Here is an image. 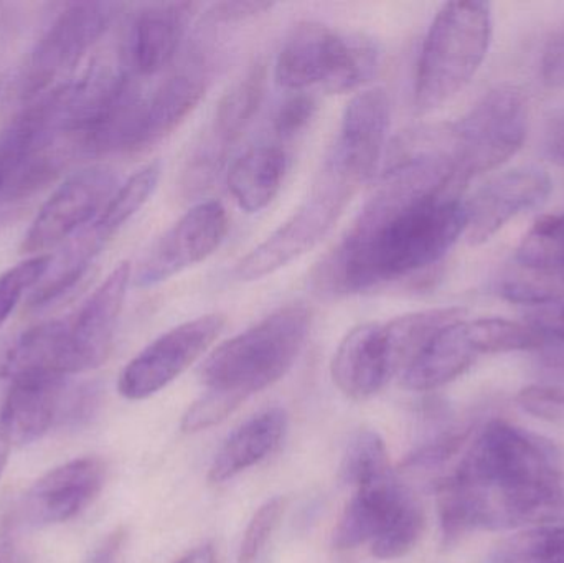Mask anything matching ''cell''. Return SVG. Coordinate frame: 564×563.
Instances as JSON below:
<instances>
[{
  "label": "cell",
  "mask_w": 564,
  "mask_h": 563,
  "mask_svg": "<svg viewBox=\"0 0 564 563\" xmlns=\"http://www.w3.org/2000/svg\"><path fill=\"white\" fill-rule=\"evenodd\" d=\"M436 495L446 549L477 531L564 524L562 453L535 433L490 420Z\"/></svg>",
  "instance_id": "obj_2"
},
{
  "label": "cell",
  "mask_w": 564,
  "mask_h": 563,
  "mask_svg": "<svg viewBox=\"0 0 564 563\" xmlns=\"http://www.w3.org/2000/svg\"><path fill=\"white\" fill-rule=\"evenodd\" d=\"M115 3H69L48 26L23 68L22 96L29 101L48 91L55 79L75 68L111 25Z\"/></svg>",
  "instance_id": "obj_8"
},
{
  "label": "cell",
  "mask_w": 564,
  "mask_h": 563,
  "mask_svg": "<svg viewBox=\"0 0 564 563\" xmlns=\"http://www.w3.org/2000/svg\"><path fill=\"white\" fill-rule=\"evenodd\" d=\"M426 515L420 499L411 492L380 535L371 542V554L378 561H397L410 554L423 538Z\"/></svg>",
  "instance_id": "obj_31"
},
{
  "label": "cell",
  "mask_w": 564,
  "mask_h": 563,
  "mask_svg": "<svg viewBox=\"0 0 564 563\" xmlns=\"http://www.w3.org/2000/svg\"><path fill=\"white\" fill-rule=\"evenodd\" d=\"M285 430L288 415L284 410L270 409L258 413L225 440L212 462L208 479L220 485L253 468L281 445Z\"/></svg>",
  "instance_id": "obj_22"
},
{
  "label": "cell",
  "mask_w": 564,
  "mask_h": 563,
  "mask_svg": "<svg viewBox=\"0 0 564 563\" xmlns=\"http://www.w3.org/2000/svg\"><path fill=\"white\" fill-rule=\"evenodd\" d=\"M101 402L102 390L98 383H82L73 389L68 387L63 397L62 407H59L56 425L72 430L88 425L98 415Z\"/></svg>",
  "instance_id": "obj_38"
},
{
  "label": "cell",
  "mask_w": 564,
  "mask_h": 563,
  "mask_svg": "<svg viewBox=\"0 0 564 563\" xmlns=\"http://www.w3.org/2000/svg\"><path fill=\"white\" fill-rule=\"evenodd\" d=\"M106 238L88 225V228L73 238L72 245L59 255L58 263L50 264L48 271L43 277L42 286L32 294L30 304L33 307L45 306L50 301L62 296L66 291L72 290L83 274L88 271L95 261L96 255L105 247Z\"/></svg>",
  "instance_id": "obj_26"
},
{
  "label": "cell",
  "mask_w": 564,
  "mask_h": 563,
  "mask_svg": "<svg viewBox=\"0 0 564 563\" xmlns=\"http://www.w3.org/2000/svg\"><path fill=\"white\" fill-rule=\"evenodd\" d=\"M358 188L322 164L304 202L267 240L238 261L235 278L243 283L263 280L314 250L334 230Z\"/></svg>",
  "instance_id": "obj_6"
},
{
  "label": "cell",
  "mask_w": 564,
  "mask_h": 563,
  "mask_svg": "<svg viewBox=\"0 0 564 563\" xmlns=\"http://www.w3.org/2000/svg\"><path fill=\"white\" fill-rule=\"evenodd\" d=\"M106 463L93 456L73 459L43 475L25 498L26 521L36 528L63 524L95 502L106 485Z\"/></svg>",
  "instance_id": "obj_16"
},
{
  "label": "cell",
  "mask_w": 564,
  "mask_h": 563,
  "mask_svg": "<svg viewBox=\"0 0 564 563\" xmlns=\"http://www.w3.org/2000/svg\"><path fill=\"white\" fill-rule=\"evenodd\" d=\"M0 86H2V82H0Z\"/></svg>",
  "instance_id": "obj_48"
},
{
  "label": "cell",
  "mask_w": 564,
  "mask_h": 563,
  "mask_svg": "<svg viewBox=\"0 0 564 563\" xmlns=\"http://www.w3.org/2000/svg\"><path fill=\"white\" fill-rule=\"evenodd\" d=\"M195 7L191 2L152 3L139 12L129 42V65L135 75H158L171 65Z\"/></svg>",
  "instance_id": "obj_19"
},
{
  "label": "cell",
  "mask_w": 564,
  "mask_h": 563,
  "mask_svg": "<svg viewBox=\"0 0 564 563\" xmlns=\"http://www.w3.org/2000/svg\"><path fill=\"white\" fill-rule=\"evenodd\" d=\"M332 380L351 400L377 396L394 376L384 323L358 324L340 340L330 364Z\"/></svg>",
  "instance_id": "obj_17"
},
{
  "label": "cell",
  "mask_w": 564,
  "mask_h": 563,
  "mask_svg": "<svg viewBox=\"0 0 564 563\" xmlns=\"http://www.w3.org/2000/svg\"><path fill=\"white\" fill-rule=\"evenodd\" d=\"M543 151L550 161L564 167V112L553 116L543 134Z\"/></svg>",
  "instance_id": "obj_44"
},
{
  "label": "cell",
  "mask_w": 564,
  "mask_h": 563,
  "mask_svg": "<svg viewBox=\"0 0 564 563\" xmlns=\"http://www.w3.org/2000/svg\"><path fill=\"white\" fill-rule=\"evenodd\" d=\"M564 261V212L539 218L527 231L516 255V264H540Z\"/></svg>",
  "instance_id": "obj_33"
},
{
  "label": "cell",
  "mask_w": 564,
  "mask_h": 563,
  "mask_svg": "<svg viewBox=\"0 0 564 563\" xmlns=\"http://www.w3.org/2000/svg\"><path fill=\"white\" fill-rule=\"evenodd\" d=\"M36 149V134L25 116L17 115L0 131V194H6Z\"/></svg>",
  "instance_id": "obj_34"
},
{
  "label": "cell",
  "mask_w": 564,
  "mask_h": 563,
  "mask_svg": "<svg viewBox=\"0 0 564 563\" xmlns=\"http://www.w3.org/2000/svg\"><path fill=\"white\" fill-rule=\"evenodd\" d=\"M487 563H564V524L523 529L499 542Z\"/></svg>",
  "instance_id": "obj_29"
},
{
  "label": "cell",
  "mask_w": 564,
  "mask_h": 563,
  "mask_svg": "<svg viewBox=\"0 0 564 563\" xmlns=\"http://www.w3.org/2000/svg\"><path fill=\"white\" fill-rule=\"evenodd\" d=\"M500 290L506 300L517 304L540 307L564 303V261L540 267L516 264Z\"/></svg>",
  "instance_id": "obj_27"
},
{
  "label": "cell",
  "mask_w": 564,
  "mask_h": 563,
  "mask_svg": "<svg viewBox=\"0 0 564 563\" xmlns=\"http://www.w3.org/2000/svg\"><path fill=\"white\" fill-rule=\"evenodd\" d=\"M543 75L550 85H564V33L550 42L543 58Z\"/></svg>",
  "instance_id": "obj_45"
},
{
  "label": "cell",
  "mask_w": 564,
  "mask_h": 563,
  "mask_svg": "<svg viewBox=\"0 0 564 563\" xmlns=\"http://www.w3.org/2000/svg\"><path fill=\"white\" fill-rule=\"evenodd\" d=\"M479 357L470 321L459 320L430 340L401 379L413 392H431L459 379Z\"/></svg>",
  "instance_id": "obj_21"
},
{
  "label": "cell",
  "mask_w": 564,
  "mask_h": 563,
  "mask_svg": "<svg viewBox=\"0 0 564 563\" xmlns=\"http://www.w3.org/2000/svg\"><path fill=\"white\" fill-rule=\"evenodd\" d=\"M312 313L289 304L218 346L202 366L208 390L247 400L282 379L294 366L311 333Z\"/></svg>",
  "instance_id": "obj_3"
},
{
  "label": "cell",
  "mask_w": 564,
  "mask_h": 563,
  "mask_svg": "<svg viewBox=\"0 0 564 563\" xmlns=\"http://www.w3.org/2000/svg\"><path fill=\"white\" fill-rule=\"evenodd\" d=\"M377 66V48L360 36H345L324 23L299 22L285 36L274 79L281 88L305 93L311 88L341 95L364 85Z\"/></svg>",
  "instance_id": "obj_5"
},
{
  "label": "cell",
  "mask_w": 564,
  "mask_h": 563,
  "mask_svg": "<svg viewBox=\"0 0 564 563\" xmlns=\"http://www.w3.org/2000/svg\"><path fill=\"white\" fill-rule=\"evenodd\" d=\"M533 354L540 372L555 382L553 386H564V337L542 334V344Z\"/></svg>",
  "instance_id": "obj_41"
},
{
  "label": "cell",
  "mask_w": 564,
  "mask_h": 563,
  "mask_svg": "<svg viewBox=\"0 0 564 563\" xmlns=\"http://www.w3.org/2000/svg\"><path fill=\"white\" fill-rule=\"evenodd\" d=\"M466 227L454 145L441 132L416 129L398 142L380 184L317 264L312 284L341 297L414 277L440 263Z\"/></svg>",
  "instance_id": "obj_1"
},
{
  "label": "cell",
  "mask_w": 564,
  "mask_h": 563,
  "mask_svg": "<svg viewBox=\"0 0 564 563\" xmlns=\"http://www.w3.org/2000/svg\"><path fill=\"white\" fill-rule=\"evenodd\" d=\"M525 323L546 336L564 337V303L536 307L527 314Z\"/></svg>",
  "instance_id": "obj_43"
},
{
  "label": "cell",
  "mask_w": 564,
  "mask_h": 563,
  "mask_svg": "<svg viewBox=\"0 0 564 563\" xmlns=\"http://www.w3.org/2000/svg\"><path fill=\"white\" fill-rule=\"evenodd\" d=\"M517 405L543 422L564 425V389L553 383H536L520 390Z\"/></svg>",
  "instance_id": "obj_39"
},
{
  "label": "cell",
  "mask_w": 564,
  "mask_h": 563,
  "mask_svg": "<svg viewBox=\"0 0 564 563\" xmlns=\"http://www.w3.org/2000/svg\"><path fill=\"white\" fill-rule=\"evenodd\" d=\"M225 324V314L210 313L162 334L124 367L119 376V393L138 402L161 392L214 346Z\"/></svg>",
  "instance_id": "obj_9"
},
{
  "label": "cell",
  "mask_w": 564,
  "mask_h": 563,
  "mask_svg": "<svg viewBox=\"0 0 564 563\" xmlns=\"http://www.w3.org/2000/svg\"><path fill=\"white\" fill-rule=\"evenodd\" d=\"M52 260V255L26 258L22 263L0 274V326L15 310L25 291L43 280Z\"/></svg>",
  "instance_id": "obj_35"
},
{
  "label": "cell",
  "mask_w": 564,
  "mask_h": 563,
  "mask_svg": "<svg viewBox=\"0 0 564 563\" xmlns=\"http://www.w3.org/2000/svg\"><path fill=\"white\" fill-rule=\"evenodd\" d=\"M459 152V185L496 171L522 149L529 132V101L516 85L490 89L454 122Z\"/></svg>",
  "instance_id": "obj_7"
},
{
  "label": "cell",
  "mask_w": 564,
  "mask_h": 563,
  "mask_svg": "<svg viewBox=\"0 0 564 563\" xmlns=\"http://www.w3.org/2000/svg\"><path fill=\"white\" fill-rule=\"evenodd\" d=\"M288 155L280 145H257L231 164L228 191L247 214L264 210L280 194Z\"/></svg>",
  "instance_id": "obj_25"
},
{
  "label": "cell",
  "mask_w": 564,
  "mask_h": 563,
  "mask_svg": "<svg viewBox=\"0 0 564 563\" xmlns=\"http://www.w3.org/2000/svg\"><path fill=\"white\" fill-rule=\"evenodd\" d=\"M230 220L217 201L200 202L154 241L135 271V286L152 288L210 258L227 237Z\"/></svg>",
  "instance_id": "obj_11"
},
{
  "label": "cell",
  "mask_w": 564,
  "mask_h": 563,
  "mask_svg": "<svg viewBox=\"0 0 564 563\" xmlns=\"http://www.w3.org/2000/svg\"><path fill=\"white\" fill-rule=\"evenodd\" d=\"M390 473L388 450L383 439L373 430H360L355 433L341 458V483L357 489Z\"/></svg>",
  "instance_id": "obj_30"
},
{
  "label": "cell",
  "mask_w": 564,
  "mask_h": 563,
  "mask_svg": "<svg viewBox=\"0 0 564 563\" xmlns=\"http://www.w3.org/2000/svg\"><path fill=\"white\" fill-rule=\"evenodd\" d=\"M240 397L218 390H207L182 416V430L185 433H197L212 429L230 416L243 403Z\"/></svg>",
  "instance_id": "obj_37"
},
{
  "label": "cell",
  "mask_w": 564,
  "mask_h": 563,
  "mask_svg": "<svg viewBox=\"0 0 564 563\" xmlns=\"http://www.w3.org/2000/svg\"><path fill=\"white\" fill-rule=\"evenodd\" d=\"M207 88V75L194 69L171 76L148 95L139 151L171 136L197 109Z\"/></svg>",
  "instance_id": "obj_23"
},
{
  "label": "cell",
  "mask_w": 564,
  "mask_h": 563,
  "mask_svg": "<svg viewBox=\"0 0 564 563\" xmlns=\"http://www.w3.org/2000/svg\"><path fill=\"white\" fill-rule=\"evenodd\" d=\"M2 373L9 380L72 376L68 321H48L23 333L7 354Z\"/></svg>",
  "instance_id": "obj_24"
},
{
  "label": "cell",
  "mask_w": 564,
  "mask_h": 563,
  "mask_svg": "<svg viewBox=\"0 0 564 563\" xmlns=\"http://www.w3.org/2000/svg\"><path fill=\"white\" fill-rule=\"evenodd\" d=\"M10 442L3 433L2 426H0V475H2L3 468L7 465V458H9Z\"/></svg>",
  "instance_id": "obj_47"
},
{
  "label": "cell",
  "mask_w": 564,
  "mask_h": 563,
  "mask_svg": "<svg viewBox=\"0 0 564 563\" xmlns=\"http://www.w3.org/2000/svg\"><path fill=\"white\" fill-rule=\"evenodd\" d=\"M161 177V164L151 162L132 174L112 195L102 208L99 217L93 221V228L109 240L116 231L121 230L145 204L158 187Z\"/></svg>",
  "instance_id": "obj_28"
},
{
  "label": "cell",
  "mask_w": 564,
  "mask_h": 563,
  "mask_svg": "<svg viewBox=\"0 0 564 563\" xmlns=\"http://www.w3.org/2000/svg\"><path fill=\"white\" fill-rule=\"evenodd\" d=\"M284 498H273L264 502L248 524L238 549V563H254L270 542L271 535L280 526L285 511Z\"/></svg>",
  "instance_id": "obj_36"
},
{
  "label": "cell",
  "mask_w": 564,
  "mask_h": 563,
  "mask_svg": "<svg viewBox=\"0 0 564 563\" xmlns=\"http://www.w3.org/2000/svg\"><path fill=\"white\" fill-rule=\"evenodd\" d=\"M390 128V98L383 88L364 89L348 101L340 129L324 164L357 185L380 164Z\"/></svg>",
  "instance_id": "obj_13"
},
{
  "label": "cell",
  "mask_w": 564,
  "mask_h": 563,
  "mask_svg": "<svg viewBox=\"0 0 564 563\" xmlns=\"http://www.w3.org/2000/svg\"><path fill=\"white\" fill-rule=\"evenodd\" d=\"M486 2H447L431 22L417 59L414 109L430 115L456 98L479 72L492 42Z\"/></svg>",
  "instance_id": "obj_4"
},
{
  "label": "cell",
  "mask_w": 564,
  "mask_h": 563,
  "mask_svg": "<svg viewBox=\"0 0 564 563\" xmlns=\"http://www.w3.org/2000/svg\"><path fill=\"white\" fill-rule=\"evenodd\" d=\"M131 280V263L124 261L68 321L72 376L98 369L108 359Z\"/></svg>",
  "instance_id": "obj_15"
},
{
  "label": "cell",
  "mask_w": 564,
  "mask_h": 563,
  "mask_svg": "<svg viewBox=\"0 0 564 563\" xmlns=\"http://www.w3.org/2000/svg\"><path fill=\"white\" fill-rule=\"evenodd\" d=\"M66 389V377L39 376L10 380L0 413V426L10 445H30L48 433L58 420Z\"/></svg>",
  "instance_id": "obj_18"
},
{
  "label": "cell",
  "mask_w": 564,
  "mask_h": 563,
  "mask_svg": "<svg viewBox=\"0 0 564 563\" xmlns=\"http://www.w3.org/2000/svg\"><path fill=\"white\" fill-rule=\"evenodd\" d=\"M267 88V66L261 62L254 63L243 76L228 88L215 108L214 121L208 128L207 136L194 149V155L188 161V188L205 187L227 161L238 139L245 134L248 126L258 115Z\"/></svg>",
  "instance_id": "obj_12"
},
{
  "label": "cell",
  "mask_w": 564,
  "mask_h": 563,
  "mask_svg": "<svg viewBox=\"0 0 564 563\" xmlns=\"http://www.w3.org/2000/svg\"><path fill=\"white\" fill-rule=\"evenodd\" d=\"M474 340L480 356L490 354L519 353V350L539 349L542 333L529 323L502 320V317H482L470 321Z\"/></svg>",
  "instance_id": "obj_32"
},
{
  "label": "cell",
  "mask_w": 564,
  "mask_h": 563,
  "mask_svg": "<svg viewBox=\"0 0 564 563\" xmlns=\"http://www.w3.org/2000/svg\"><path fill=\"white\" fill-rule=\"evenodd\" d=\"M410 495L393 473L355 489L335 528V548L351 551L373 542Z\"/></svg>",
  "instance_id": "obj_20"
},
{
  "label": "cell",
  "mask_w": 564,
  "mask_h": 563,
  "mask_svg": "<svg viewBox=\"0 0 564 563\" xmlns=\"http://www.w3.org/2000/svg\"><path fill=\"white\" fill-rule=\"evenodd\" d=\"M552 192V178L539 167L503 172L466 202V238L482 245L499 234L513 218L542 205Z\"/></svg>",
  "instance_id": "obj_14"
},
{
  "label": "cell",
  "mask_w": 564,
  "mask_h": 563,
  "mask_svg": "<svg viewBox=\"0 0 564 563\" xmlns=\"http://www.w3.org/2000/svg\"><path fill=\"white\" fill-rule=\"evenodd\" d=\"M271 2H220L208 10L207 19L212 23H240L263 15L273 9Z\"/></svg>",
  "instance_id": "obj_42"
},
{
  "label": "cell",
  "mask_w": 564,
  "mask_h": 563,
  "mask_svg": "<svg viewBox=\"0 0 564 563\" xmlns=\"http://www.w3.org/2000/svg\"><path fill=\"white\" fill-rule=\"evenodd\" d=\"M175 563H217L214 545H198V548L192 549L181 561Z\"/></svg>",
  "instance_id": "obj_46"
},
{
  "label": "cell",
  "mask_w": 564,
  "mask_h": 563,
  "mask_svg": "<svg viewBox=\"0 0 564 563\" xmlns=\"http://www.w3.org/2000/svg\"><path fill=\"white\" fill-rule=\"evenodd\" d=\"M317 112V101L307 93H294L285 99L274 116V131L281 139L301 134Z\"/></svg>",
  "instance_id": "obj_40"
},
{
  "label": "cell",
  "mask_w": 564,
  "mask_h": 563,
  "mask_svg": "<svg viewBox=\"0 0 564 563\" xmlns=\"http://www.w3.org/2000/svg\"><path fill=\"white\" fill-rule=\"evenodd\" d=\"M116 191L118 177L105 165H93L69 175L33 218L23 235L20 253L29 258L48 255L46 251L62 245L85 225H91Z\"/></svg>",
  "instance_id": "obj_10"
}]
</instances>
